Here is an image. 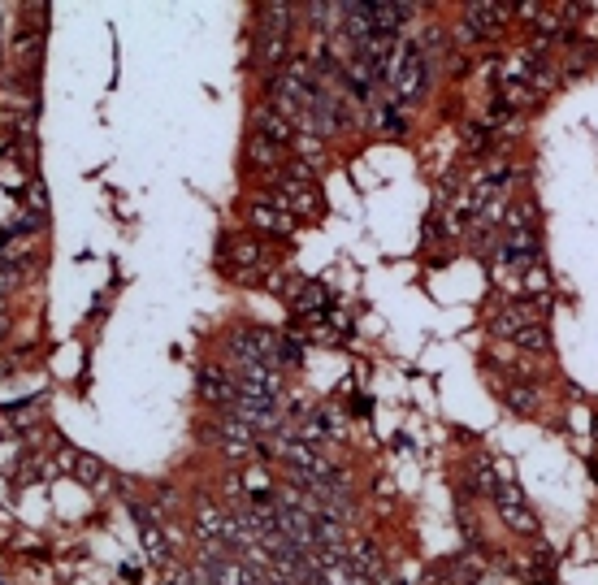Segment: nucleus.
I'll list each match as a JSON object with an SVG mask.
<instances>
[{
  "instance_id": "obj_23",
  "label": "nucleus",
  "mask_w": 598,
  "mask_h": 585,
  "mask_svg": "<svg viewBox=\"0 0 598 585\" xmlns=\"http://www.w3.org/2000/svg\"><path fill=\"white\" fill-rule=\"evenodd\" d=\"M74 468H78V481H83V486H100L104 481V464L96 460V455H78Z\"/></svg>"
},
{
  "instance_id": "obj_6",
  "label": "nucleus",
  "mask_w": 598,
  "mask_h": 585,
  "mask_svg": "<svg viewBox=\"0 0 598 585\" xmlns=\"http://www.w3.org/2000/svg\"><path fill=\"white\" fill-rule=\"evenodd\" d=\"M494 507H499V520L512 533H520V538H533L542 525H538V516H533V507L525 503V494H520L516 481H494Z\"/></svg>"
},
{
  "instance_id": "obj_4",
  "label": "nucleus",
  "mask_w": 598,
  "mask_h": 585,
  "mask_svg": "<svg viewBox=\"0 0 598 585\" xmlns=\"http://www.w3.org/2000/svg\"><path fill=\"white\" fill-rule=\"evenodd\" d=\"M273 191L282 195L295 217H317L321 213V187H317V174H312V165L304 161V156L286 165V174H278Z\"/></svg>"
},
{
  "instance_id": "obj_2",
  "label": "nucleus",
  "mask_w": 598,
  "mask_h": 585,
  "mask_svg": "<svg viewBox=\"0 0 598 585\" xmlns=\"http://www.w3.org/2000/svg\"><path fill=\"white\" fill-rule=\"evenodd\" d=\"M429 61L416 52L412 39L395 44V52L386 57V87H390V100L395 104H421L425 91H429Z\"/></svg>"
},
{
  "instance_id": "obj_19",
  "label": "nucleus",
  "mask_w": 598,
  "mask_h": 585,
  "mask_svg": "<svg viewBox=\"0 0 598 585\" xmlns=\"http://www.w3.org/2000/svg\"><path fill=\"white\" fill-rule=\"evenodd\" d=\"M516 343L525 347L529 356H551V351H555V347H551V330H546L542 321H533V325H525V330L516 334Z\"/></svg>"
},
{
  "instance_id": "obj_5",
  "label": "nucleus",
  "mask_w": 598,
  "mask_h": 585,
  "mask_svg": "<svg viewBox=\"0 0 598 585\" xmlns=\"http://www.w3.org/2000/svg\"><path fill=\"white\" fill-rule=\"evenodd\" d=\"M226 347H230V356L239 369H252V364L278 369V334H273L269 325H239Z\"/></svg>"
},
{
  "instance_id": "obj_9",
  "label": "nucleus",
  "mask_w": 598,
  "mask_h": 585,
  "mask_svg": "<svg viewBox=\"0 0 598 585\" xmlns=\"http://www.w3.org/2000/svg\"><path fill=\"white\" fill-rule=\"evenodd\" d=\"M538 308H546V299H516V304H499V308L490 312L486 330H490L494 338H516L520 330H525V325L542 321Z\"/></svg>"
},
{
  "instance_id": "obj_1",
  "label": "nucleus",
  "mask_w": 598,
  "mask_h": 585,
  "mask_svg": "<svg viewBox=\"0 0 598 585\" xmlns=\"http://www.w3.org/2000/svg\"><path fill=\"white\" fill-rule=\"evenodd\" d=\"M542 265V230H503L490 252V269L499 282H520Z\"/></svg>"
},
{
  "instance_id": "obj_15",
  "label": "nucleus",
  "mask_w": 598,
  "mask_h": 585,
  "mask_svg": "<svg viewBox=\"0 0 598 585\" xmlns=\"http://www.w3.org/2000/svg\"><path fill=\"white\" fill-rule=\"evenodd\" d=\"M291 308L299 312V317H330V308H334V295H330V286L325 282H312V278H304V286L291 295Z\"/></svg>"
},
{
  "instance_id": "obj_7",
  "label": "nucleus",
  "mask_w": 598,
  "mask_h": 585,
  "mask_svg": "<svg viewBox=\"0 0 598 585\" xmlns=\"http://www.w3.org/2000/svg\"><path fill=\"white\" fill-rule=\"evenodd\" d=\"M295 434L304 438L308 447L325 451L330 442H343L347 438V416H343V408H334V403H321V408L304 412V421H299Z\"/></svg>"
},
{
  "instance_id": "obj_3",
  "label": "nucleus",
  "mask_w": 598,
  "mask_h": 585,
  "mask_svg": "<svg viewBox=\"0 0 598 585\" xmlns=\"http://www.w3.org/2000/svg\"><path fill=\"white\" fill-rule=\"evenodd\" d=\"M507 22H512V5H464L460 13V22L451 26V35L460 39L464 48H481V44H494L503 31H507Z\"/></svg>"
},
{
  "instance_id": "obj_13",
  "label": "nucleus",
  "mask_w": 598,
  "mask_h": 585,
  "mask_svg": "<svg viewBox=\"0 0 598 585\" xmlns=\"http://www.w3.org/2000/svg\"><path fill=\"white\" fill-rule=\"evenodd\" d=\"M416 5H395V0H369V22H373V35L382 39H395L403 26H408V18H416Z\"/></svg>"
},
{
  "instance_id": "obj_11",
  "label": "nucleus",
  "mask_w": 598,
  "mask_h": 585,
  "mask_svg": "<svg viewBox=\"0 0 598 585\" xmlns=\"http://www.w3.org/2000/svg\"><path fill=\"white\" fill-rule=\"evenodd\" d=\"M195 395L208 408H230L234 403V373L221 369V364H204L200 373H195Z\"/></svg>"
},
{
  "instance_id": "obj_20",
  "label": "nucleus",
  "mask_w": 598,
  "mask_h": 585,
  "mask_svg": "<svg viewBox=\"0 0 598 585\" xmlns=\"http://www.w3.org/2000/svg\"><path fill=\"white\" fill-rule=\"evenodd\" d=\"M304 334H278V369H295L304 360Z\"/></svg>"
},
{
  "instance_id": "obj_16",
  "label": "nucleus",
  "mask_w": 598,
  "mask_h": 585,
  "mask_svg": "<svg viewBox=\"0 0 598 585\" xmlns=\"http://www.w3.org/2000/svg\"><path fill=\"white\" fill-rule=\"evenodd\" d=\"M286 152L291 148H278V143H269V139H260L247 130V143H243V165L252 169V174H260V169H282L286 165Z\"/></svg>"
},
{
  "instance_id": "obj_17",
  "label": "nucleus",
  "mask_w": 598,
  "mask_h": 585,
  "mask_svg": "<svg viewBox=\"0 0 598 585\" xmlns=\"http://www.w3.org/2000/svg\"><path fill=\"white\" fill-rule=\"evenodd\" d=\"M230 265L234 269H260L265 265V239L256 234H230Z\"/></svg>"
},
{
  "instance_id": "obj_27",
  "label": "nucleus",
  "mask_w": 598,
  "mask_h": 585,
  "mask_svg": "<svg viewBox=\"0 0 598 585\" xmlns=\"http://www.w3.org/2000/svg\"><path fill=\"white\" fill-rule=\"evenodd\" d=\"M5 330H9V312H5V304H0V338H5Z\"/></svg>"
},
{
  "instance_id": "obj_18",
  "label": "nucleus",
  "mask_w": 598,
  "mask_h": 585,
  "mask_svg": "<svg viewBox=\"0 0 598 585\" xmlns=\"http://www.w3.org/2000/svg\"><path fill=\"white\" fill-rule=\"evenodd\" d=\"M503 230H538V204H533V195H507L503 204Z\"/></svg>"
},
{
  "instance_id": "obj_12",
  "label": "nucleus",
  "mask_w": 598,
  "mask_h": 585,
  "mask_svg": "<svg viewBox=\"0 0 598 585\" xmlns=\"http://www.w3.org/2000/svg\"><path fill=\"white\" fill-rule=\"evenodd\" d=\"M252 135L278 143V148H295V122L282 117L273 104H256L252 109Z\"/></svg>"
},
{
  "instance_id": "obj_26",
  "label": "nucleus",
  "mask_w": 598,
  "mask_h": 585,
  "mask_svg": "<svg viewBox=\"0 0 598 585\" xmlns=\"http://www.w3.org/2000/svg\"><path fill=\"white\" fill-rule=\"evenodd\" d=\"M13 234H18V230H0V256H5V247L13 243Z\"/></svg>"
},
{
  "instance_id": "obj_24",
  "label": "nucleus",
  "mask_w": 598,
  "mask_h": 585,
  "mask_svg": "<svg viewBox=\"0 0 598 585\" xmlns=\"http://www.w3.org/2000/svg\"><path fill=\"white\" fill-rule=\"evenodd\" d=\"M26 213L48 217V191H44V182L39 178H31V191H26Z\"/></svg>"
},
{
  "instance_id": "obj_22",
  "label": "nucleus",
  "mask_w": 598,
  "mask_h": 585,
  "mask_svg": "<svg viewBox=\"0 0 598 585\" xmlns=\"http://www.w3.org/2000/svg\"><path fill=\"white\" fill-rule=\"evenodd\" d=\"M26 278V269H22V260H13V256H0V299H5L13 286H18Z\"/></svg>"
},
{
  "instance_id": "obj_8",
  "label": "nucleus",
  "mask_w": 598,
  "mask_h": 585,
  "mask_svg": "<svg viewBox=\"0 0 598 585\" xmlns=\"http://www.w3.org/2000/svg\"><path fill=\"white\" fill-rule=\"evenodd\" d=\"M286 395V377L282 369H269V364H252V369L234 373V399L247 403H273Z\"/></svg>"
},
{
  "instance_id": "obj_21",
  "label": "nucleus",
  "mask_w": 598,
  "mask_h": 585,
  "mask_svg": "<svg viewBox=\"0 0 598 585\" xmlns=\"http://www.w3.org/2000/svg\"><path fill=\"white\" fill-rule=\"evenodd\" d=\"M503 399H507V408H516L520 416L538 412V390H533V386H507Z\"/></svg>"
},
{
  "instance_id": "obj_14",
  "label": "nucleus",
  "mask_w": 598,
  "mask_h": 585,
  "mask_svg": "<svg viewBox=\"0 0 598 585\" xmlns=\"http://www.w3.org/2000/svg\"><path fill=\"white\" fill-rule=\"evenodd\" d=\"M130 512H135V525H139V538H143V551H148V559H156V564H169V538L161 529H156V512L143 503H130Z\"/></svg>"
},
{
  "instance_id": "obj_10",
  "label": "nucleus",
  "mask_w": 598,
  "mask_h": 585,
  "mask_svg": "<svg viewBox=\"0 0 598 585\" xmlns=\"http://www.w3.org/2000/svg\"><path fill=\"white\" fill-rule=\"evenodd\" d=\"M247 217H252V226L256 230H265V234H291L299 226V217L286 208V200L278 191L273 195H260V200H252V208H247Z\"/></svg>"
},
{
  "instance_id": "obj_25",
  "label": "nucleus",
  "mask_w": 598,
  "mask_h": 585,
  "mask_svg": "<svg viewBox=\"0 0 598 585\" xmlns=\"http://www.w3.org/2000/svg\"><path fill=\"white\" fill-rule=\"evenodd\" d=\"M468 74V57H464V52H455V57H451V78H464Z\"/></svg>"
}]
</instances>
